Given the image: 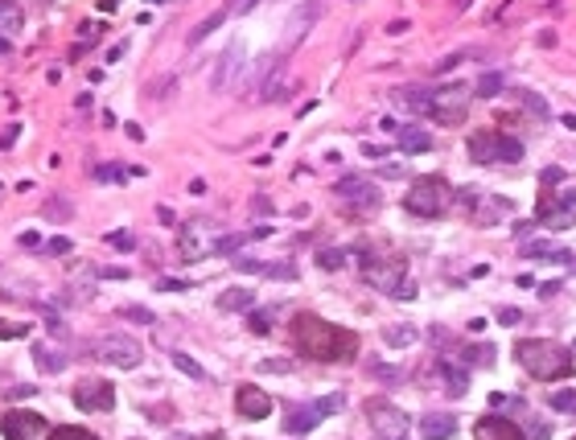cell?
Segmentation results:
<instances>
[{"label":"cell","mask_w":576,"mask_h":440,"mask_svg":"<svg viewBox=\"0 0 576 440\" xmlns=\"http://www.w3.org/2000/svg\"><path fill=\"white\" fill-rule=\"evenodd\" d=\"M317 264L325 267V272H338V267L346 264V251H338V247H325V251H317Z\"/></svg>","instance_id":"836d02e7"},{"label":"cell","mask_w":576,"mask_h":440,"mask_svg":"<svg viewBox=\"0 0 576 440\" xmlns=\"http://www.w3.org/2000/svg\"><path fill=\"white\" fill-rule=\"evenodd\" d=\"M173 87H178V79L169 74V79H157V83L148 87V95H153V99H161V95H169V91H173Z\"/></svg>","instance_id":"7bdbcfd3"},{"label":"cell","mask_w":576,"mask_h":440,"mask_svg":"<svg viewBox=\"0 0 576 440\" xmlns=\"http://www.w3.org/2000/svg\"><path fill=\"white\" fill-rule=\"evenodd\" d=\"M66 354L54 350V346H33V366L38 370H45V375H58V370H66Z\"/></svg>","instance_id":"603a6c76"},{"label":"cell","mask_w":576,"mask_h":440,"mask_svg":"<svg viewBox=\"0 0 576 440\" xmlns=\"http://www.w3.org/2000/svg\"><path fill=\"white\" fill-rule=\"evenodd\" d=\"M99 276H107V280H124V276H128V272H124V267H103V272H99Z\"/></svg>","instance_id":"f5cc1de1"},{"label":"cell","mask_w":576,"mask_h":440,"mask_svg":"<svg viewBox=\"0 0 576 440\" xmlns=\"http://www.w3.org/2000/svg\"><path fill=\"white\" fill-rule=\"evenodd\" d=\"M515 354H519V366L539 383H556V379L573 375V350L552 338H527V342H519Z\"/></svg>","instance_id":"7a4b0ae2"},{"label":"cell","mask_w":576,"mask_h":440,"mask_svg":"<svg viewBox=\"0 0 576 440\" xmlns=\"http://www.w3.org/2000/svg\"><path fill=\"white\" fill-rule=\"evenodd\" d=\"M33 391H38V387H25V383H17V387H8V395H13V399H25V395H33Z\"/></svg>","instance_id":"f907efd6"},{"label":"cell","mask_w":576,"mask_h":440,"mask_svg":"<svg viewBox=\"0 0 576 440\" xmlns=\"http://www.w3.org/2000/svg\"><path fill=\"white\" fill-rule=\"evenodd\" d=\"M251 329H256V333H267V329H272V313H251Z\"/></svg>","instance_id":"bcb514c9"},{"label":"cell","mask_w":576,"mask_h":440,"mask_svg":"<svg viewBox=\"0 0 576 440\" xmlns=\"http://www.w3.org/2000/svg\"><path fill=\"white\" fill-rule=\"evenodd\" d=\"M75 403H79L83 411H111V407H116V391H111V383L83 379V383L75 387Z\"/></svg>","instance_id":"30bf717a"},{"label":"cell","mask_w":576,"mask_h":440,"mask_svg":"<svg viewBox=\"0 0 576 440\" xmlns=\"http://www.w3.org/2000/svg\"><path fill=\"white\" fill-rule=\"evenodd\" d=\"M366 375H375V379H383V383H399V370L379 366V362H366Z\"/></svg>","instance_id":"f35d334b"},{"label":"cell","mask_w":576,"mask_h":440,"mask_svg":"<svg viewBox=\"0 0 576 440\" xmlns=\"http://www.w3.org/2000/svg\"><path fill=\"white\" fill-rule=\"evenodd\" d=\"M511 210H515L511 198H478V202H474V222H478V226H494L498 219H506Z\"/></svg>","instance_id":"2e32d148"},{"label":"cell","mask_w":576,"mask_h":440,"mask_svg":"<svg viewBox=\"0 0 576 440\" xmlns=\"http://www.w3.org/2000/svg\"><path fill=\"white\" fill-rule=\"evenodd\" d=\"M478 440H527L523 437V428L515 424V420H502V416H486L482 424H478Z\"/></svg>","instance_id":"5bb4252c"},{"label":"cell","mask_w":576,"mask_h":440,"mask_svg":"<svg viewBox=\"0 0 576 440\" xmlns=\"http://www.w3.org/2000/svg\"><path fill=\"white\" fill-rule=\"evenodd\" d=\"M396 140H399V152H407V157L433 148V132H424V128H416V124H399Z\"/></svg>","instance_id":"ac0fdd59"},{"label":"cell","mask_w":576,"mask_h":440,"mask_svg":"<svg viewBox=\"0 0 576 440\" xmlns=\"http://www.w3.org/2000/svg\"><path fill=\"white\" fill-rule=\"evenodd\" d=\"M260 370H264V375H288L293 362H288V358H267V362H260Z\"/></svg>","instance_id":"74e56055"},{"label":"cell","mask_w":576,"mask_h":440,"mask_svg":"<svg viewBox=\"0 0 576 440\" xmlns=\"http://www.w3.org/2000/svg\"><path fill=\"white\" fill-rule=\"evenodd\" d=\"M449 202H453V189H449L444 177H416L412 189L403 194V206L416 219H437V214L449 210Z\"/></svg>","instance_id":"3957f363"},{"label":"cell","mask_w":576,"mask_h":440,"mask_svg":"<svg viewBox=\"0 0 576 440\" xmlns=\"http://www.w3.org/2000/svg\"><path fill=\"white\" fill-rule=\"evenodd\" d=\"M107 243H116V247H132L136 239H132V235H107Z\"/></svg>","instance_id":"816d5d0a"},{"label":"cell","mask_w":576,"mask_h":440,"mask_svg":"<svg viewBox=\"0 0 576 440\" xmlns=\"http://www.w3.org/2000/svg\"><path fill=\"white\" fill-rule=\"evenodd\" d=\"M169 358H173V366H178L181 375H189V379H198V383H206V370H202V366H198V362L189 358V354H169Z\"/></svg>","instance_id":"1f68e13d"},{"label":"cell","mask_w":576,"mask_h":440,"mask_svg":"<svg viewBox=\"0 0 576 440\" xmlns=\"http://www.w3.org/2000/svg\"><path fill=\"white\" fill-rule=\"evenodd\" d=\"M0 54H13V42H8V38H0Z\"/></svg>","instance_id":"9f6ffc18"},{"label":"cell","mask_w":576,"mask_h":440,"mask_svg":"<svg viewBox=\"0 0 576 440\" xmlns=\"http://www.w3.org/2000/svg\"><path fill=\"white\" fill-rule=\"evenodd\" d=\"M95 350L103 362H111L116 370H136L140 362H144V346L128 338V333H103L99 342H95Z\"/></svg>","instance_id":"52a82bcc"},{"label":"cell","mask_w":576,"mask_h":440,"mask_svg":"<svg viewBox=\"0 0 576 440\" xmlns=\"http://www.w3.org/2000/svg\"><path fill=\"white\" fill-rule=\"evenodd\" d=\"M342 403H346L342 395H325V399H317V411L329 416V411H342Z\"/></svg>","instance_id":"b9f144b4"},{"label":"cell","mask_w":576,"mask_h":440,"mask_svg":"<svg viewBox=\"0 0 576 440\" xmlns=\"http://www.w3.org/2000/svg\"><path fill=\"white\" fill-rule=\"evenodd\" d=\"M222 21H226V17H222V8H219V13H210V17H206V21H198V25H194V29H189V45H198V42H202V38H210V33H215V29H219Z\"/></svg>","instance_id":"83f0119b"},{"label":"cell","mask_w":576,"mask_h":440,"mask_svg":"<svg viewBox=\"0 0 576 440\" xmlns=\"http://www.w3.org/2000/svg\"><path fill=\"white\" fill-rule=\"evenodd\" d=\"M260 0H226L222 4V17H243V13H251Z\"/></svg>","instance_id":"e575fe53"},{"label":"cell","mask_w":576,"mask_h":440,"mask_svg":"<svg viewBox=\"0 0 576 440\" xmlns=\"http://www.w3.org/2000/svg\"><path fill=\"white\" fill-rule=\"evenodd\" d=\"M45 329H49L54 338H62V333H66V325H62V317H58V313H49V317H45Z\"/></svg>","instance_id":"7dc6e473"},{"label":"cell","mask_w":576,"mask_h":440,"mask_svg":"<svg viewBox=\"0 0 576 440\" xmlns=\"http://www.w3.org/2000/svg\"><path fill=\"white\" fill-rule=\"evenodd\" d=\"M469 148H474V157L486 165V161H494V132H474L469 136Z\"/></svg>","instance_id":"4316f807"},{"label":"cell","mask_w":576,"mask_h":440,"mask_svg":"<svg viewBox=\"0 0 576 440\" xmlns=\"http://www.w3.org/2000/svg\"><path fill=\"white\" fill-rule=\"evenodd\" d=\"M45 251H49V256H66V251H70V239H66V235H58V239H49V243H45Z\"/></svg>","instance_id":"f6af8a7d"},{"label":"cell","mask_w":576,"mask_h":440,"mask_svg":"<svg viewBox=\"0 0 576 440\" xmlns=\"http://www.w3.org/2000/svg\"><path fill=\"white\" fill-rule=\"evenodd\" d=\"M239 66H243V49H235V45H231V49H226V54L219 58V66H215V79H210V87L222 91L226 83H231V74H235Z\"/></svg>","instance_id":"44dd1931"},{"label":"cell","mask_w":576,"mask_h":440,"mask_svg":"<svg viewBox=\"0 0 576 440\" xmlns=\"http://www.w3.org/2000/svg\"><path fill=\"white\" fill-rule=\"evenodd\" d=\"M494 362V350L490 346H469V350L461 354V366H490Z\"/></svg>","instance_id":"d6a6232c"},{"label":"cell","mask_w":576,"mask_h":440,"mask_svg":"<svg viewBox=\"0 0 576 440\" xmlns=\"http://www.w3.org/2000/svg\"><path fill=\"white\" fill-rule=\"evenodd\" d=\"M494 157L506 161V165H515V161H523V144L506 132H494Z\"/></svg>","instance_id":"cb8c5ba5"},{"label":"cell","mask_w":576,"mask_h":440,"mask_svg":"<svg viewBox=\"0 0 576 440\" xmlns=\"http://www.w3.org/2000/svg\"><path fill=\"white\" fill-rule=\"evenodd\" d=\"M251 301H256L251 288H226V292L219 297V308L222 313H235V308H251Z\"/></svg>","instance_id":"d4e9b609"},{"label":"cell","mask_w":576,"mask_h":440,"mask_svg":"<svg viewBox=\"0 0 576 440\" xmlns=\"http://www.w3.org/2000/svg\"><path fill=\"white\" fill-rule=\"evenodd\" d=\"M99 177H103V181H120V177H124V169H99Z\"/></svg>","instance_id":"db71d44e"},{"label":"cell","mask_w":576,"mask_h":440,"mask_svg":"<svg viewBox=\"0 0 576 440\" xmlns=\"http://www.w3.org/2000/svg\"><path fill=\"white\" fill-rule=\"evenodd\" d=\"M502 87H506V79H502V70H486V74H482V79H478V95H482V99H494V95H502Z\"/></svg>","instance_id":"484cf974"},{"label":"cell","mask_w":576,"mask_h":440,"mask_svg":"<svg viewBox=\"0 0 576 440\" xmlns=\"http://www.w3.org/2000/svg\"><path fill=\"white\" fill-rule=\"evenodd\" d=\"M461 62H465V49H457V54H449V58H441V62L433 66V74H449V70H453V66H461Z\"/></svg>","instance_id":"ab89813d"},{"label":"cell","mask_w":576,"mask_h":440,"mask_svg":"<svg viewBox=\"0 0 576 440\" xmlns=\"http://www.w3.org/2000/svg\"><path fill=\"white\" fill-rule=\"evenodd\" d=\"M317 17H321V4H317V0H305V4L288 17V29H284V38H280V54H288L293 45L301 42V38L313 29V21H317Z\"/></svg>","instance_id":"7c38bea8"},{"label":"cell","mask_w":576,"mask_h":440,"mask_svg":"<svg viewBox=\"0 0 576 440\" xmlns=\"http://www.w3.org/2000/svg\"><path fill=\"white\" fill-rule=\"evenodd\" d=\"M239 272H247V276H272V280H293L297 276V267L293 264H264V260H247V256H231Z\"/></svg>","instance_id":"9a60e30c"},{"label":"cell","mask_w":576,"mask_h":440,"mask_svg":"<svg viewBox=\"0 0 576 440\" xmlns=\"http://www.w3.org/2000/svg\"><path fill=\"white\" fill-rule=\"evenodd\" d=\"M251 210H256V214H264V210L272 214V202H264V198H256V202H251Z\"/></svg>","instance_id":"11a10c76"},{"label":"cell","mask_w":576,"mask_h":440,"mask_svg":"<svg viewBox=\"0 0 576 440\" xmlns=\"http://www.w3.org/2000/svg\"><path fill=\"white\" fill-rule=\"evenodd\" d=\"M552 407H560V411L576 407V391H552Z\"/></svg>","instance_id":"60d3db41"},{"label":"cell","mask_w":576,"mask_h":440,"mask_svg":"<svg viewBox=\"0 0 576 440\" xmlns=\"http://www.w3.org/2000/svg\"><path fill=\"white\" fill-rule=\"evenodd\" d=\"M297 350L317 358V362H346L350 354H355V333H346V329H334V325H325L321 317H297Z\"/></svg>","instance_id":"6da1fadb"},{"label":"cell","mask_w":576,"mask_h":440,"mask_svg":"<svg viewBox=\"0 0 576 440\" xmlns=\"http://www.w3.org/2000/svg\"><path fill=\"white\" fill-rule=\"evenodd\" d=\"M0 338H25V325H4L0 321Z\"/></svg>","instance_id":"c3c4849f"},{"label":"cell","mask_w":576,"mask_h":440,"mask_svg":"<svg viewBox=\"0 0 576 440\" xmlns=\"http://www.w3.org/2000/svg\"><path fill=\"white\" fill-rule=\"evenodd\" d=\"M403 272L407 264L399 256H362V280L387 297H399V284H403Z\"/></svg>","instance_id":"5b68a950"},{"label":"cell","mask_w":576,"mask_h":440,"mask_svg":"<svg viewBox=\"0 0 576 440\" xmlns=\"http://www.w3.org/2000/svg\"><path fill=\"white\" fill-rule=\"evenodd\" d=\"M120 317H128V321H136V325H153V313L144 305H128V308H120Z\"/></svg>","instance_id":"d590c367"},{"label":"cell","mask_w":576,"mask_h":440,"mask_svg":"<svg viewBox=\"0 0 576 440\" xmlns=\"http://www.w3.org/2000/svg\"><path fill=\"white\" fill-rule=\"evenodd\" d=\"M573 440H576V437H573Z\"/></svg>","instance_id":"6f0895ef"},{"label":"cell","mask_w":576,"mask_h":440,"mask_svg":"<svg viewBox=\"0 0 576 440\" xmlns=\"http://www.w3.org/2000/svg\"><path fill=\"white\" fill-rule=\"evenodd\" d=\"M391 103L403 111H424L428 107V91L424 87H396L391 91Z\"/></svg>","instance_id":"7402d4cb"},{"label":"cell","mask_w":576,"mask_h":440,"mask_svg":"<svg viewBox=\"0 0 576 440\" xmlns=\"http://www.w3.org/2000/svg\"><path fill=\"white\" fill-rule=\"evenodd\" d=\"M465 111H469V87H465V83H444V87L428 91L424 116H433L437 124L457 128V124H465Z\"/></svg>","instance_id":"277c9868"},{"label":"cell","mask_w":576,"mask_h":440,"mask_svg":"<svg viewBox=\"0 0 576 440\" xmlns=\"http://www.w3.org/2000/svg\"><path fill=\"white\" fill-rule=\"evenodd\" d=\"M519 321H523V313H519V308H511V305L498 308V325H519Z\"/></svg>","instance_id":"ee69618b"},{"label":"cell","mask_w":576,"mask_h":440,"mask_svg":"<svg viewBox=\"0 0 576 440\" xmlns=\"http://www.w3.org/2000/svg\"><path fill=\"white\" fill-rule=\"evenodd\" d=\"M321 424V411H317V403H305V407H293L288 411V420H284V432L288 437H301V432H313Z\"/></svg>","instance_id":"d6986e66"},{"label":"cell","mask_w":576,"mask_h":440,"mask_svg":"<svg viewBox=\"0 0 576 440\" xmlns=\"http://www.w3.org/2000/svg\"><path fill=\"white\" fill-rule=\"evenodd\" d=\"M42 214H45V219H54V222H70V214H75V210H70V202H66V198H45V202H42Z\"/></svg>","instance_id":"f1b7e54d"},{"label":"cell","mask_w":576,"mask_h":440,"mask_svg":"<svg viewBox=\"0 0 576 440\" xmlns=\"http://www.w3.org/2000/svg\"><path fill=\"white\" fill-rule=\"evenodd\" d=\"M366 420L375 440H407V416L391 399H366Z\"/></svg>","instance_id":"8992f818"},{"label":"cell","mask_w":576,"mask_h":440,"mask_svg":"<svg viewBox=\"0 0 576 440\" xmlns=\"http://www.w3.org/2000/svg\"><path fill=\"white\" fill-rule=\"evenodd\" d=\"M552 260V264H564L568 260V251H560V247H552V243H527V260Z\"/></svg>","instance_id":"f546056e"},{"label":"cell","mask_w":576,"mask_h":440,"mask_svg":"<svg viewBox=\"0 0 576 440\" xmlns=\"http://www.w3.org/2000/svg\"><path fill=\"white\" fill-rule=\"evenodd\" d=\"M124 49H128V42L111 45V49H107V58H103V62H120V58H124Z\"/></svg>","instance_id":"681fc988"},{"label":"cell","mask_w":576,"mask_h":440,"mask_svg":"<svg viewBox=\"0 0 576 440\" xmlns=\"http://www.w3.org/2000/svg\"><path fill=\"white\" fill-rule=\"evenodd\" d=\"M334 194H338L355 214H362V210H379V202H383V194H379L366 177H342V181L334 185Z\"/></svg>","instance_id":"ba28073f"},{"label":"cell","mask_w":576,"mask_h":440,"mask_svg":"<svg viewBox=\"0 0 576 440\" xmlns=\"http://www.w3.org/2000/svg\"><path fill=\"white\" fill-rule=\"evenodd\" d=\"M573 206H576V194H564V189H560L556 202H552V198L539 202V222H547V226H556V230H560V226H573V219H576Z\"/></svg>","instance_id":"4fadbf2b"},{"label":"cell","mask_w":576,"mask_h":440,"mask_svg":"<svg viewBox=\"0 0 576 440\" xmlns=\"http://www.w3.org/2000/svg\"><path fill=\"white\" fill-rule=\"evenodd\" d=\"M45 440H91V432H83V428H49Z\"/></svg>","instance_id":"8d00e7d4"},{"label":"cell","mask_w":576,"mask_h":440,"mask_svg":"<svg viewBox=\"0 0 576 440\" xmlns=\"http://www.w3.org/2000/svg\"><path fill=\"white\" fill-rule=\"evenodd\" d=\"M437 370L444 375L449 395H465V391H469V370H465V366H457L453 358H441V362H437Z\"/></svg>","instance_id":"ffe728a7"},{"label":"cell","mask_w":576,"mask_h":440,"mask_svg":"<svg viewBox=\"0 0 576 440\" xmlns=\"http://www.w3.org/2000/svg\"><path fill=\"white\" fill-rule=\"evenodd\" d=\"M420 437L424 440H453L457 437V416H449V411L424 416V420H420Z\"/></svg>","instance_id":"e0dca14e"},{"label":"cell","mask_w":576,"mask_h":440,"mask_svg":"<svg viewBox=\"0 0 576 440\" xmlns=\"http://www.w3.org/2000/svg\"><path fill=\"white\" fill-rule=\"evenodd\" d=\"M0 432L4 440H45L49 437V420L38 411H8L0 420Z\"/></svg>","instance_id":"9c48e42d"},{"label":"cell","mask_w":576,"mask_h":440,"mask_svg":"<svg viewBox=\"0 0 576 440\" xmlns=\"http://www.w3.org/2000/svg\"><path fill=\"white\" fill-rule=\"evenodd\" d=\"M383 342H387V346H412V342H416V329H412V325H387V329H383Z\"/></svg>","instance_id":"4dcf8cb0"},{"label":"cell","mask_w":576,"mask_h":440,"mask_svg":"<svg viewBox=\"0 0 576 440\" xmlns=\"http://www.w3.org/2000/svg\"><path fill=\"white\" fill-rule=\"evenodd\" d=\"M235 411H239L243 420H267V416H272V395H267L264 387L243 383V387L235 391Z\"/></svg>","instance_id":"8fae6325"}]
</instances>
